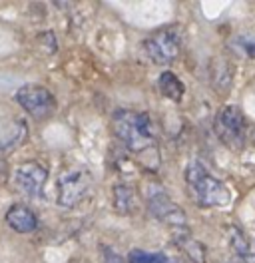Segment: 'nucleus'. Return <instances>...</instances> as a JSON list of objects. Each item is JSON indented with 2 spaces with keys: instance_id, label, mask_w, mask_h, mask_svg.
<instances>
[{
  "instance_id": "nucleus-15",
  "label": "nucleus",
  "mask_w": 255,
  "mask_h": 263,
  "mask_svg": "<svg viewBox=\"0 0 255 263\" xmlns=\"http://www.w3.org/2000/svg\"><path fill=\"white\" fill-rule=\"evenodd\" d=\"M235 42H238V48L243 54H247L249 58H255V32L241 34Z\"/></svg>"
},
{
  "instance_id": "nucleus-10",
  "label": "nucleus",
  "mask_w": 255,
  "mask_h": 263,
  "mask_svg": "<svg viewBox=\"0 0 255 263\" xmlns=\"http://www.w3.org/2000/svg\"><path fill=\"white\" fill-rule=\"evenodd\" d=\"M114 208H116V212L118 214H134L136 212V192H134V187H130L126 183H118L116 187H114Z\"/></svg>"
},
{
  "instance_id": "nucleus-3",
  "label": "nucleus",
  "mask_w": 255,
  "mask_h": 263,
  "mask_svg": "<svg viewBox=\"0 0 255 263\" xmlns=\"http://www.w3.org/2000/svg\"><path fill=\"white\" fill-rule=\"evenodd\" d=\"M143 52L145 56L158 66L172 64L181 52V34L174 26L159 28L152 32L143 40Z\"/></svg>"
},
{
  "instance_id": "nucleus-16",
  "label": "nucleus",
  "mask_w": 255,
  "mask_h": 263,
  "mask_svg": "<svg viewBox=\"0 0 255 263\" xmlns=\"http://www.w3.org/2000/svg\"><path fill=\"white\" fill-rule=\"evenodd\" d=\"M106 263H124V259H122L118 253H114V251H108V253H106Z\"/></svg>"
},
{
  "instance_id": "nucleus-12",
  "label": "nucleus",
  "mask_w": 255,
  "mask_h": 263,
  "mask_svg": "<svg viewBox=\"0 0 255 263\" xmlns=\"http://www.w3.org/2000/svg\"><path fill=\"white\" fill-rule=\"evenodd\" d=\"M175 243L181 247L195 263L206 261V249H204V246H202L199 241H195V239L191 237L188 228H186V230H175Z\"/></svg>"
},
{
  "instance_id": "nucleus-6",
  "label": "nucleus",
  "mask_w": 255,
  "mask_h": 263,
  "mask_svg": "<svg viewBox=\"0 0 255 263\" xmlns=\"http://www.w3.org/2000/svg\"><path fill=\"white\" fill-rule=\"evenodd\" d=\"M14 98L22 106V110H26L36 120L50 118L56 112V100L52 92L40 84H24L22 88L16 90Z\"/></svg>"
},
{
  "instance_id": "nucleus-13",
  "label": "nucleus",
  "mask_w": 255,
  "mask_h": 263,
  "mask_svg": "<svg viewBox=\"0 0 255 263\" xmlns=\"http://www.w3.org/2000/svg\"><path fill=\"white\" fill-rule=\"evenodd\" d=\"M229 246L245 263H255V247L238 228H229Z\"/></svg>"
},
{
  "instance_id": "nucleus-5",
  "label": "nucleus",
  "mask_w": 255,
  "mask_h": 263,
  "mask_svg": "<svg viewBox=\"0 0 255 263\" xmlns=\"http://www.w3.org/2000/svg\"><path fill=\"white\" fill-rule=\"evenodd\" d=\"M58 205L74 208L88 196L92 187V176L86 167H68L58 176Z\"/></svg>"
},
{
  "instance_id": "nucleus-14",
  "label": "nucleus",
  "mask_w": 255,
  "mask_h": 263,
  "mask_svg": "<svg viewBox=\"0 0 255 263\" xmlns=\"http://www.w3.org/2000/svg\"><path fill=\"white\" fill-rule=\"evenodd\" d=\"M128 263H170L166 253L161 251H143V249H132L128 255Z\"/></svg>"
},
{
  "instance_id": "nucleus-9",
  "label": "nucleus",
  "mask_w": 255,
  "mask_h": 263,
  "mask_svg": "<svg viewBox=\"0 0 255 263\" xmlns=\"http://www.w3.org/2000/svg\"><path fill=\"white\" fill-rule=\"evenodd\" d=\"M6 223L16 233H32V231L38 228V217H36V214L32 212L30 208L14 203L6 212Z\"/></svg>"
},
{
  "instance_id": "nucleus-1",
  "label": "nucleus",
  "mask_w": 255,
  "mask_h": 263,
  "mask_svg": "<svg viewBox=\"0 0 255 263\" xmlns=\"http://www.w3.org/2000/svg\"><path fill=\"white\" fill-rule=\"evenodd\" d=\"M112 130L130 152H145L156 144V128L150 114L136 110H118L112 116Z\"/></svg>"
},
{
  "instance_id": "nucleus-8",
  "label": "nucleus",
  "mask_w": 255,
  "mask_h": 263,
  "mask_svg": "<svg viewBox=\"0 0 255 263\" xmlns=\"http://www.w3.org/2000/svg\"><path fill=\"white\" fill-rule=\"evenodd\" d=\"M148 208L156 219L172 226L174 230H186V214L161 187L148 196Z\"/></svg>"
},
{
  "instance_id": "nucleus-2",
  "label": "nucleus",
  "mask_w": 255,
  "mask_h": 263,
  "mask_svg": "<svg viewBox=\"0 0 255 263\" xmlns=\"http://www.w3.org/2000/svg\"><path fill=\"white\" fill-rule=\"evenodd\" d=\"M186 183L190 187V196L202 208H223L231 201L227 185L213 178L199 162H191L186 170Z\"/></svg>"
},
{
  "instance_id": "nucleus-11",
  "label": "nucleus",
  "mask_w": 255,
  "mask_h": 263,
  "mask_svg": "<svg viewBox=\"0 0 255 263\" xmlns=\"http://www.w3.org/2000/svg\"><path fill=\"white\" fill-rule=\"evenodd\" d=\"M158 88L159 92L172 102H179L184 98V92H186L184 82L175 76L174 72H161L158 78Z\"/></svg>"
},
{
  "instance_id": "nucleus-4",
  "label": "nucleus",
  "mask_w": 255,
  "mask_h": 263,
  "mask_svg": "<svg viewBox=\"0 0 255 263\" xmlns=\"http://www.w3.org/2000/svg\"><path fill=\"white\" fill-rule=\"evenodd\" d=\"M213 130L227 148L241 149L247 140V120L238 106H223L215 116Z\"/></svg>"
},
{
  "instance_id": "nucleus-7",
  "label": "nucleus",
  "mask_w": 255,
  "mask_h": 263,
  "mask_svg": "<svg viewBox=\"0 0 255 263\" xmlns=\"http://www.w3.org/2000/svg\"><path fill=\"white\" fill-rule=\"evenodd\" d=\"M46 178H48L46 167L40 165L38 162H24V164H18L14 167V174H12V181H14L16 190L28 197L42 196Z\"/></svg>"
}]
</instances>
